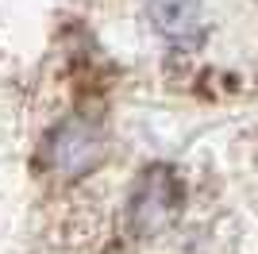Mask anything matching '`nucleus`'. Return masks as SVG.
<instances>
[{
	"mask_svg": "<svg viewBox=\"0 0 258 254\" xmlns=\"http://www.w3.org/2000/svg\"><path fill=\"white\" fill-rule=\"evenodd\" d=\"M177 204H181V185L173 177V169H147V177L139 181V189L131 197V227H139L143 235L158 231L173 220Z\"/></svg>",
	"mask_w": 258,
	"mask_h": 254,
	"instance_id": "nucleus-1",
	"label": "nucleus"
},
{
	"mask_svg": "<svg viewBox=\"0 0 258 254\" xmlns=\"http://www.w3.org/2000/svg\"><path fill=\"white\" fill-rule=\"evenodd\" d=\"M104 154V139L93 123L85 119H70L54 131L50 139V162L62 173H85L89 166H97V158Z\"/></svg>",
	"mask_w": 258,
	"mask_h": 254,
	"instance_id": "nucleus-2",
	"label": "nucleus"
},
{
	"mask_svg": "<svg viewBox=\"0 0 258 254\" xmlns=\"http://www.w3.org/2000/svg\"><path fill=\"white\" fill-rule=\"evenodd\" d=\"M151 20L162 35L185 39L201 23V0H151Z\"/></svg>",
	"mask_w": 258,
	"mask_h": 254,
	"instance_id": "nucleus-3",
	"label": "nucleus"
}]
</instances>
